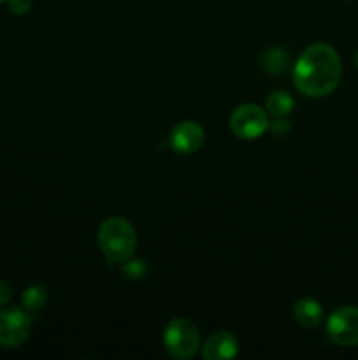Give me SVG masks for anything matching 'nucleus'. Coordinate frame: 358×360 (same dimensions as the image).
<instances>
[{
	"label": "nucleus",
	"instance_id": "1",
	"mask_svg": "<svg viewBox=\"0 0 358 360\" xmlns=\"http://www.w3.org/2000/svg\"><path fill=\"white\" fill-rule=\"evenodd\" d=\"M343 65L332 46L316 42L307 46L293 65V84L302 95L326 97L340 83Z\"/></svg>",
	"mask_w": 358,
	"mask_h": 360
},
{
	"label": "nucleus",
	"instance_id": "2",
	"mask_svg": "<svg viewBox=\"0 0 358 360\" xmlns=\"http://www.w3.org/2000/svg\"><path fill=\"white\" fill-rule=\"evenodd\" d=\"M97 241L107 262L125 264L135 252L137 234L128 220L121 217H111L102 221L98 227Z\"/></svg>",
	"mask_w": 358,
	"mask_h": 360
},
{
	"label": "nucleus",
	"instance_id": "3",
	"mask_svg": "<svg viewBox=\"0 0 358 360\" xmlns=\"http://www.w3.org/2000/svg\"><path fill=\"white\" fill-rule=\"evenodd\" d=\"M164 345L174 359L188 360L200 348V333L190 320L172 319L165 326Z\"/></svg>",
	"mask_w": 358,
	"mask_h": 360
},
{
	"label": "nucleus",
	"instance_id": "4",
	"mask_svg": "<svg viewBox=\"0 0 358 360\" xmlns=\"http://www.w3.org/2000/svg\"><path fill=\"white\" fill-rule=\"evenodd\" d=\"M32 316L18 306H4L0 311V347L18 348L28 340Z\"/></svg>",
	"mask_w": 358,
	"mask_h": 360
},
{
	"label": "nucleus",
	"instance_id": "5",
	"mask_svg": "<svg viewBox=\"0 0 358 360\" xmlns=\"http://www.w3.org/2000/svg\"><path fill=\"white\" fill-rule=\"evenodd\" d=\"M230 129L241 139H256L269 129L267 111L258 104L239 105L230 116Z\"/></svg>",
	"mask_w": 358,
	"mask_h": 360
},
{
	"label": "nucleus",
	"instance_id": "6",
	"mask_svg": "<svg viewBox=\"0 0 358 360\" xmlns=\"http://www.w3.org/2000/svg\"><path fill=\"white\" fill-rule=\"evenodd\" d=\"M326 334L339 347H358V308L343 306L326 320Z\"/></svg>",
	"mask_w": 358,
	"mask_h": 360
},
{
	"label": "nucleus",
	"instance_id": "7",
	"mask_svg": "<svg viewBox=\"0 0 358 360\" xmlns=\"http://www.w3.org/2000/svg\"><path fill=\"white\" fill-rule=\"evenodd\" d=\"M204 139H206L204 129L197 122H192V120L179 122L172 129L171 136H168L172 150L179 155L197 153L202 148Z\"/></svg>",
	"mask_w": 358,
	"mask_h": 360
},
{
	"label": "nucleus",
	"instance_id": "8",
	"mask_svg": "<svg viewBox=\"0 0 358 360\" xmlns=\"http://www.w3.org/2000/svg\"><path fill=\"white\" fill-rule=\"evenodd\" d=\"M239 354V341L234 334L227 330H218L211 334L202 345V357L206 360L234 359Z\"/></svg>",
	"mask_w": 358,
	"mask_h": 360
},
{
	"label": "nucleus",
	"instance_id": "9",
	"mask_svg": "<svg viewBox=\"0 0 358 360\" xmlns=\"http://www.w3.org/2000/svg\"><path fill=\"white\" fill-rule=\"evenodd\" d=\"M293 319L305 329H316L323 322V308L316 299L302 297L293 304Z\"/></svg>",
	"mask_w": 358,
	"mask_h": 360
},
{
	"label": "nucleus",
	"instance_id": "10",
	"mask_svg": "<svg viewBox=\"0 0 358 360\" xmlns=\"http://www.w3.org/2000/svg\"><path fill=\"white\" fill-rule=\"evenodd\" d=\"M48 304V292L41 285H30L21 294V306L30 316H39Z\"/></svg>",
	"mask_w": 358,
	"mask_h": 360
},
{
	"label": "nucleus",
	"instance_id": "11",
	"mask_svg": "<svg viewBox=\"0 0 358 360\" xmlns=\"http://www.w3.org/2000/svg\"><path fill=\"white\" fill-rule=\"evenodd\" d=\"M295 101L288 91L284 90H274L270 91V95L265 101V108L269 115H272L274 118H283V116L290 115L293 111Z\"/></svg>",
	"mask_w": 358,
	"mask_h": 360
},
{
	"label": "nucleus",
	"instance_id": "12",
	"mask_svg": "<svg viewBox=\"0 0 358 360\" xmlns=\"http://www.w3.org/2000/svg\"><path fill=\"white\" fill-rule=\"evenodd\" d=\"M288 63H290V58H288L286 49L283 48H270L262 56V69L272 76L283 74L288 69Z\"/></svg>",
	"mask_w": 358,
	"mask_h": 360
},
{
	"label": "nucleus",
	"instance_id": "13",
	"mask_svg": "<svg viewBox=\"0 0 358 360\" xmlns=\"http://www.w3.org/2000/svg\"><path fill=\"white\" fill-rule=\"evenodd\" d=\"M7 4H9L11 13L18 14V16H23L32 9V0H7Z\"/></svg>",
	"mask_w": 358,
	"mask_h": 360
},
{
	"label": "nucleus",
	"instance_id": "14",
	"mask_svg": "<svg viewBox=\"0 0 358 360\" xmlns=\"http://www.w3.org/2000/svg\"><path fill=\"white\" fill-rule=\"evenodd\" d=\"M269 129L272 130L274 136H286V132L290 130V125L286 123V120L276 118L272 123H269Z\"/></svg>",
	"mask_w": 358,
	"mask_h": 360
},
{
	"label": "nucleus",
	"instance_id": "15",
	"mask_svg": "<svg viewBox=\"0 0 358 360\" xmlns=\"http://www.w3.org/2000/svg\"><path fill=\"white\" fill-rule=\"evenodd\" d=\"M11 295H13V292H11L9 285H7L4 280H0V308L9 304Z\"/></svg>",
	"mask_w": 358,
	"mask_h": 360
},
{
	"label": "nucleus",
	"instance_id": "16",
	"mask_svg": "<svg viewBox=\"0 0 358 360\" xmlns=\"http://www.w3.org/2000/svg\"><path fill=\"white\" fill-rule=\"evenodd\" d=\"M357 67H358V51H357Z\"/></svg>",
	"mask_w": 358,
	"mask_h": 360
},
{
	"label": "nucleus",
	"instance_id": "17",
	"mask_svg": "<svg viewBox=\"0 0 358 360\" xmlns=\"http://www.w3.org/2000/svg\"><path fill=\"white\" fill-rule=\"evenodd\" d=\"M2 2H7V0H0V4H2Z\"/></svg>",
	"mask_w": 358,
	"mask_h": 360
}]
</instances>
